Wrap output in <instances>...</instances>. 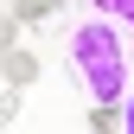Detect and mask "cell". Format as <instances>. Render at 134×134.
Instances as JSON below:
<instances>
[{"label": "cell", "instance_id": "1", "mask_svg": "<svg viewBox=\"0 0 134 134\" xmlns=\"http://www.w3.org/2000/svg\"><path fill=\"white\" fill-rule=\"evenodd\" d=\"M70 64L83 77V90H90L96 109H121V90H128V45H121V26L109 19H90L70 32Z\"/></svg>", "mask_w": 134, "mask_h": 134}, {"label": "cell", "instance_id": "4", "mask_svg": "<svg viewBox=\"0 0 134 134\" xmlns=\"http://www.w3.org/2000/svg\"><path fill=\"white\" fill-rule=\"evenodd\" d=\"M96 13H109V19H121V26H134V0H90Z\"/></svg>", "mask_w": 134, "mask_h": 134}, {"label": "cell", "instance_id": "5", "mask_svg": "<svg viewBox=\"0 0 134 134\" xmlns=\"http://www.w3.org/2000/svg\"><path fill=\"white\" fill-rule=\"evenodd\" d=\"M13 26H19V13H0V58L13 51Z\"/></svg>", "mask_w": 134, "mask_h": 134}, {"label": "cell", "instance_id": "2", "mask_svg": "<svg viewBox=\"0 0 134 134\" xmlns=\"http://www.w3.org/2000/svg\"><path fill=\"white\" fill-rule=\"evenodd\" d=\"M0 77H7L13 90H26V83H38V58H32V51H19V45H13V51L0 58Z\"/></svg>", "mask_w": 134, "mask_h": 134}, {"label": "cell", "instance_id": "3", "mask_svg": "<svg viewBox=\"0 0 134 134\" xmlns=\"http://www.w3.org/2000/svg\"><path fill=\"white\" fill-rule=\"evenodd\" d=\"M58 7H64V0H13V13H19V19H51Z\"/></svg>", "mask_w": 134, "mask_h": 134}, {"label": "cell", "instance_id": "6", "mask_svg": "<svg viewBox=\"0 0 134 134\" xmlns=\"http://www.w3.org/2000/svg\"><path fill=\"white\" fill-rule=\"evenodd\" d=\"M121 128L134 134V90H128V102H121Z\"/></svg>", "mask_w": 134, "mask_h": 134}]
</instances>
